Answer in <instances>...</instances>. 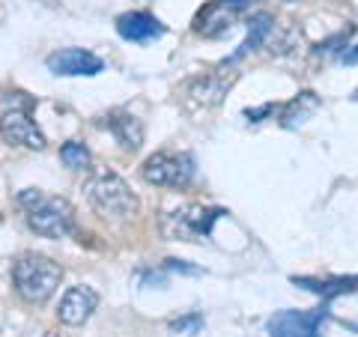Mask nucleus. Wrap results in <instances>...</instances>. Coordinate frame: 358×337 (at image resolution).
<instances>
[{"label":"nucleus","mask_w":358,"mask_h":337,"mask_svg":"<svg viewBox=\"0 0 358 337\" xmlns=\"http://www.w3.org/2000/svg\"><path fill=\"white\" fill-rule=\"evenodd\" d=\"M27 227L45 239H66L75 233V206L66 197L45 194L39 188H24L18 194Z\"/></svg>","instance_id":"f257e3e1"},{"label":"nucleus","mask_w":358,"mask_h":337,"mask_svg":"<svg viewBox=\"0 0 358 337\" xmlns=\"http://www.w3.org/2000/svg\"><path fill=\"white\" fill-rule=\"evenodd\" d=\"M84 197L102 218L110 221H129L141 212L138 194L129 188V182L110 167H96L84 182Z\"/></svg>","instance_id":"f03ea898"},{"label":"nucleus","mask_w":358,"mask_h":337,"mask_svg":"<svg viewBox=\"0 0 358 337\" xmlns=\"http://www.w3.org/2000/svg\"><path fill=\"white\" fill-rule=\"evenodd\" d=\"M63 280L60 263L42 254H21L13 263V284L15 293L27 301V305H45L54 293H57Z\"/></svg>","instance_id":"7ed1b4c3"},{"label":"nucleus","mask_w":358,"mask_h":337,"mask_svg":"<svg viewBox=\"0 0 358 337\" xmlns=\"http://www.w3.org/2000/svg\"><path fill=\"white\" fill-rule=\"evenodd\" d=\"M224 215L221 209L203 203H185L162 218V236L171 242H203L212 233V224Z\"/></svg>","instance_id":"20e7f679"},{"label":"nucleus","mask_w":358,"mask_h":337,"mask_svg":"<svg viewBox=\"0 0 358 337\" xmlns=\"http://www.w3.org/2000/svg\"><path fill=\"white\" fill-rule=\"evenodd\" d=\"M141 176L159 188H185L194 179V159L188 152H152L141 164Z\"/></svg>","instance_id":"39448f33"},{"label":"nucleus","mask_w":358,"mask_h":337,"mask_svg":"<svg viewBox=\"0 0 358 337\" xmlns=\"http://www.w3.org/2000/svg\"><path fill=\"white\" fill-rule=\"evenodd\" d=\"M257 0H212L203 9H197V15L192 21V30L197 36L215 39L221 33H227L239 18L251 13V6Z\"/></svg>","instance_id":"423d86ee"},{"label":"nucleus","mask_w":358,"mask_h":337,"mask_svg":"<svg viewBox=\"0 0 358 337\" xmlns=\"http://www.w3.org/2000/svg\"><path fill=\"white\" fill-rule=\"evenodd\" d=\"M326 308L317 310H278L268 320V337H320Z\"/></svg>","instance_id":"0eeeda50"},{"label":"nucleus","mask_w":358,"mask_h":337,"mask_svg":"<svg viewBox=\"0 0 358 337\" xmlns=\"http://www.w3.org/2000/svg\"><path fill=\"white\" fill-rule=\"evenodd\" d=\"M0 138L13 147H24V150H45V134L36 129L24 110H6L0 117Z\"/></svg>","instance_id":"6e6552de"},{"label":"nucleus","mask_w":358,"mask_h":337,"mask_svg":"<svg viewBox=\"0 0 358 337\" xmlns=\"http://www.w3.org/2000/svg\"><path fill=\"white\" fill-rule=\"evenodd\" d=\"M96 308H99V293L87 284H78L63 296L57 317L63 325H84L90 317H93Z\"/></svg>","instance_id":"1a4fd4ad"},{"label":"nucleus","mask_w":358,"mask_h":337,"mask_svg":"<svg viewBox=\"0 0 358 337\" xmlns=\"http://www.w3.org/2000/svg\"><path fill=\"white\" fill-rule=\"evenodd\" d=\"M48 69L54 75H99L105 69L102 57H96V54H90L84 48H63L57 54H51L48 57Z\"/></svg>","instance_id":"9d476101"},{"label":"nucleus","mask_w":358,"mask_h":337,"mask_svg":"<svg viewBox=\"0 0 358 337\" xmlns=\"http://www.w3.org/2000/svg\"><path fill=\"white\" fill-rule=\"evenodd\" d=\"M233 81H236V72H230V75H224V72H203V75H197L192 78V81L185 84V93L194 99L197 105H218L224 96H227V89L233 87Z\"/></svg>","instance_id":"9b49d317"},{"label":"nucleus","mask_w":358,"mask_h":337,"mask_svg":"<svg viewBox=\"0 0 358 337\" xmlns=\"http://www.w3.org/2000/svg\"><path fill=\"white\" fill-rule=\"evenodd\" d=\"M117 33L129 42H152L164 36V24L150 13H126L117 18Z\"/></svg>","instance_id":"f8f14e48"},{"label":"nucleus","mask_w":358,"mask_h":337,"mask_svg":"<svg viewBox=\"0 0 358 337\" xmlns=\"http://www.w3.org/2000/svg\"><path fill=\"white\" fill-rule=\"evenodd\" d=\"M105 129L114 134L117 143L126 152H138L141 143H143V126L138 117H131L129 110H110L105 117Z\"/></svg>","instance_id":"ddd939ff"},{"label":"nucleus","mask_w":358,"mask_h":337,"mask_svg":"<svg viewBox=\"0 0 358 337\" xmlns=\"http://www.w3.org/2000/svg\"><path fill=\"white\" fill-rule=\"evenodd\" d=\"M272 33H275V18H272V15H254V18L248 21V39L239 45V51L233 54V57L224 60V66H233V63H239L242 57H248V54L260 48L263 42H268V36H272Z\"/></svg>","instance_id":"4468645a"},{"label":"nucleus","mask_w":358,"mask_h":337,"mask_svg":"<svg viewBox=\"0 0 358 337\" xmlns=\"http://www.w3.org/2000/svg\"><path fill=\"white\" fill-rule=\"evenodd\" d=\"M317 108H320V96L310 93V89H305V93H299L289 105H284V110H281V126H287V129L301 126V122H308L310 114H317Z\"/></svg>","instance_id":"2eb2a0df"},{"label":"nucleus","mask_w":358,"mask_h":337,"mask_svg":"<svg viewBox=\"0 0 358 337\" xmlns=\"http://www.w3.org/2000/svg\"><path fill=\"white\" fill-rule=\"evenodd\" d=\"M296 284H301V287L313 289V293H320V296L331 299V296H341V293H352L358 280H346V278H338V280H310V278H296Z\"/></svg>","instance_id":"dca6fc26"},{"label":"nucleus","mask_w":358,"mask_h":337,"mask_svg":"<svg viewBox=\"0 0 358 337\" xmlns=\"http://www.w3.org/2000/svg\"><path fill=\"white\" fill-rule=\"evenodd\" d=\"M60 159L66 167H72V171H84V167H90V152L84 143H78V141H69V143H63L60 147Z\"/></svg>","instance_id":"f3484780"},{"label":"nucleus","mask_w":358,"mask_h":337,"mask_svg":"<svg viewBox=\"0 0 358 337\" xmlns=\"http://www.w3.org/2000/svg\"><path fill=\"white\" fill-rule=\"evenodd\" d=\"M197 325H200V317H188V320H176L173 329L182 331V329H197Z\"/></svg>","instance_id":"a211bd4d"},{"label":"nucleus","mask_w":358,"mask_h":337,"mask_svg":"<svg viewBox=\"0 0 358 337\" xmlns=\"http://www.w3.org/2000/svg\"><path fill=\"white\" fill-rule=\"evenodd\" d=\"M343 60H346V63H358V45H355V51H350Z\"/></svg>","instance_id":"6ab92c4d"},{"label":"nucleus","mask_w":358,"mask_h":337,"mask_svg":"<svg viewBox=\"0 0 358 337\" xmlns=\"http://www.w3.org/2000/svg\"><path fill=\"white\" fill-rule=\"evenodd\" d=\"M45 337H60V334H54V331H48V334H45Z\"/></svg>","instance_id":"aec40b11"}]
</instances>
